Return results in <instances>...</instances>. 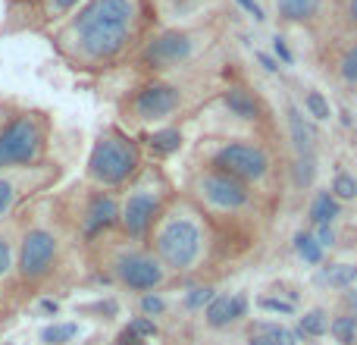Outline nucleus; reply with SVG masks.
<instances>
[{"label": "nucleus", "mask_w": 357, "mask_h": 345, "mask_svg": "<svg viewBox=\"0 0 357 345\" xmlns=\"http://www.w3.org/2000/svg\"><path fill=\"white\" fill-rule=\"evenodd\" d=\"M154 0H85L50 41L75 69H107L123 57L138 54L157 25Z\"/></svg>", "instance_id": "f257e3e1"}, {"label": "nucleus", "mask_w": 357, "mask_h": 345, "mask_svg": "<svg viewBox=\"0 0 357 345\" xmlns=\"http://www.w3.org/2000/svg\"><path fill=\"white\" fill-rule=\"evenodd\" d=\"M210 235L201 210L188 201H178L163 210L160 223L154 226V254L167 270L188 273L197 270L207 258Z\"/></svg>", "instance_id": "f03ea898"}, {"label": "nucleus", "mask_w": 357, "mask_h": 345, "mask_svg": "<svg viewBox=\"0 0 357 345\" xmlns=\"http://www.w3.org/2000/svg\"><path fill=\"white\" fill-rule=\"evenodd\" d=\"M85 172L98 189H123V185L135 182L142 172V148L123 129L110 126L94 142Z\"/></svg>", "instance_id": "7ed1b4c3"}, {"label": "nucleus", "mask_w": 357, "mask_h": 345, "mask_svg": "<svg viewBox=\"0 0 357 345\" xmlns=\"http://www.w3.org/2000/svg\"><path fill=\"white\" fill-rule=\"evenodd\" d=\"M210 41L207 25H176V29H154L151 38L138 47V66L151 75L169 73L191 63Z\"/></svg>", "instance_id": "20e7f679"}, {"label": "nucleus", "mask_w": 357, "mask_h": 345, "mask_svg": "<svg viewBox=\"0 0 357 345\" xmlns=\"http://www.w3.org/2000/svg\"><path fill=\"white\" fill-rule=\"evenodd\" d=\"M47 148V117L35 110H19L0 123V172L29 170Z\"/></svg>", "instance_id": "39448f33"}, {"label": "nucleus", "mask_w": 357, "mask_h": 345, "mask_svg": "<svg viewBox=\"0 0 357 345\" xmlns=\"http://www.w3.org/2000/svg\"><path fill=\"white\" fill-rule=\"evenodd\" d=\"M163 179L160 172H144L132 182L129 195L119 204V229L126 239L142 242L154 233L163 216Z\"/></svg>", "instance_id": "423d86ee"}, {"label": "nucleus", "mask_w": 357, "mask_h": 345, "mask_svg": "<svg viewBox=\"0 0 357 345\" xmlns=\"http://www.w3.org/2000/svg\"><path fill=\"white\" fill-rule=\"evenodd\" d=\"M201 154L207 161V170H220L226 176L241 179L245 185L264 182L273 170V161L264 145L245 142V138H222V142L204 145Z\"/></svg>", "instance_id": "0eeeda50"}, {"label": "nucleus", "mask_w": 357, "mask_h": 345, "mask_svg": "<svg viewBox=\"0 0 357 345\" xmlns=\"http://www.w3.org/2000/svg\"><path fill=\"white\" fill-rule=\"evenodd\" d=\"M191 195L201 207L213 210V214H238V210L251 207L254 191L241 179L226 176L220 170H201L191 179Z\"/></svg>", "instance_id": "6e6552de"}, {"label": "nucleus", "mask_w": 357, "mask_h": 345, "mask_svg": "<svg viewBox=\"0 0 357 345\" xmlns=\"http://www.w3.org/2000/svg\"><path fill=\"white\" fill-rule=\"evenodd\" d=\"M182 104H185L182 88L173 85V82L151 79L129 94V101H126V119H132L138 126L163 123V119H169L173 113L182 110Z\"/></svg>", "instance_id": "1a4fd4ad"}, {"label": "nucleus", "mask_w": 357, "mask_h": 345, "mask_svg": "<svg viewBox=\"0 0 357 345\" xmlns=\"http://www.w3.org/2000/svg\"><path fill=\"white\" fill-rule=\"evenodd\" d=\"M56 251H60L56 235L44 226H31L29 233L22 235V242H19V254H16L19 277L29 279V283L47 277L54 260H56Z\"/></svg>", "instance_id": "9d476101"}, {"label": "nucleus", "mask_w": 357, "mask_h": 345, "mask_svg": "<svg viewBox=\"0 0 357 345\" xmlns=\"http://www.w3.org/2000/svg\"><path fill=\"white\" fill-rule=\"evenodd\" d=\"M113 277L119 279V286L132 292H151L157 286H163L167 279V267L157 260V254L148 251H123L113 260Z\"/></svg>", "instance_id": "9b49d317"}, {"label": "nucleus", "mask_w": 357, "mask_h": 345, "mask_svg": "<svg viewBox=\"0 0 357 345\" xmlns=\"http://www.w3.org/2000/svg\"><path fill=\"white\" fill-rule=\"evenodd\" d=\"M335 13V0H273V16L279 25L317 29Z\"/></svg>", "instance_id": "f8f14e48"}, {"label": "nucleus", "mask_w": 357, "mask_h": 345, "mask_svg": "<svg viewBox=\"0 0 357 345\" xmlns=\"http://www.w3.org/2000/svg\"><path fill=\"white\" fill-rule=\"evenodd\" d=\"M85 0H25L22 13H10L13 19H22V29H56L73 16Z\"/></svg>", "instance_id": "ddd939ff"}, {"label": "nucleus", "mask_w": 357, "mask_h": 345, "mask_svg": "<svg viewBox=\"0 0 357 345\" xmlns=\"http://www.w3.org/2000/svg\"><path fill=\"white\" fill-rule=\"evenodd\" d=\"M82 239L94 242L104 233H110L113 226H119V201L110 195V191H94L85 201V210H82Z\"/></svg>", "instance_id": "4468645a"}, {"label": "nucleus", "mask_w": 357, "mask_h": 345, "mask_svg": "<svg viewBox=\"0 0 357 345\" xmlns=\"http://www.w3.org/2000/svg\"><path fill=\"white\" fill-rule=\"evenodd\" d=\"M220 104L229 117L241 119V123H257V119L266 117V104L260 94H254L251 88L245 85H229L226 91L220 94Z\"/></svg>", "instance_id": "2eb2a0df"}, {"label": "nucleus", "mask_w": 357, "mask_h": 345, "mask_svg": "<svg viewBox=\"0 0 357 345\" xmlns=\"http://www.w3.org/2000/svg\"><path fill=\"white\" fill-rule=\"evenodd\" d=\"M285 119H289V135H291V145H295L298 157H314V148H317L314 126L304 119V113L298 110V107H289Z\"/></svg>", "instance_id": "dca6fc26"}, {"label": "nucleus", "mask_w": 357, "mask_h": 345, "mask_svg": "<svg viewBox=\"0 0 357 345\" xmlns=\"http://www.w3.org/2000/svg\"><path fill=\"white\" fill-rule=\"evenodd\" d=\"M307 214H310V223H314V226H333V223L342 216V201L333 195V191H317Z\"/></svg>", "instance_id": "f3484780"}, {"label": "nucleus", "mask_w": 357, "mask_h": 345, "mask_svg": "<svg viewBox=\"0 0 357 345\" xmlns=\"http://www.w3.org/2000/svg\"><path fill=\"white\" fill-rule=\"evenodd\" d=\"M317 283L326 286V289H335V292L351 289V286L357 283V264H326V267H320Z\"/></svg>", "instance_id": "a211bd4d"}, {"label": "nucleus", "mask_w": 357, "mask_h": 345, "mask_svg": "<svg viewBox=\"0 0 357 345\" xmlns=\"http://www.w3.org/2000/svg\"><path fill=\"white\" fill-rule=\"evenodd\" d=\"M144 142H148V148L154 151L157 157H169V154H176L178 148H182V132L173 129V126H167V129H154V132H148L144 135Z\"/></svg>", "instance_id": "6ab92c4d"}, {"label": "nucleus", "mask_w": 357, "mask_h": 345, "mask_svg": "<svg viewBox=\"0 0 357 345\" xmlns=\"http://www.w3.org/2000/svg\"><path fill=\"white\" fill-rule=\"evenodd\" d=\"M298 333L307 336V339H323L329 333V314L323 308H314L298 321Z\"/></svg>", "instance_id": "aec40b11"}, {"label": "nucleus", "mask_w": 357, "mask_h": 345, "mask_svg": "<svg viewBox=\"0 0 357 345\" xmlns=\"http://www.w3.org/2000/svg\"><path fill=\"white\" fill-rule=\"evenodd\" d=\"M295 251L304 264H310V267L323 264V245L314 239V233H298L295 235Z\"/></svg>", "instance_id": "412c9836"}, {"label": "nucleus", "mask_w": 357, "mask_h": 345, "mask_svg": "<svg viewBox=\"0 0 357 345\" xmlns=\"http://www.w3.org/2000/svg\"><path fill=\"white\" fill-rule=\"evenodd\" d=\"M329 333L339 345H354L357 342V317L354 314H339L329 321Z\"/></svg>", "instance_id": "4be33fe9"}, {"label": "nucleus", "mask_w": 357, "mask_h": 345, "mask_svg": "<svg viewBox=\"0 0 357 345\" xmlns=\"http://www.w3.org/2000/svg\"><path fill=\"white\" fill-rule=\"evenodd\" d=\"M79 333H82L79 323H50V327L41 330V342L44 345H69Z\"/></svg>", "instance_id": "5701e85b"}, {"label": "nucleus", "mask_w": 357, "mask_h": 345, "mask_svg": "<svg viewBox=\"0 0 357 345\" xmlns=\"http://www.w3.org/2000/svg\"><path fill=\"white\" fill-rule=\"evenodd\" d=\"M304 117L317 119V123H326V119L333 117V107H329L326 94H323V91H314V88H310V91L304 94Z\"/></svg>", "instance_id": "b1692460"}, {"label": "nucleus", "mask_w": 357, "mask_h": 345, "mask_svg": "<svg viewBox=\"0 0 357 345\" xmlns=\"http://www.w3.org/2000/svg\"><path fill=\"white\" fill-rule=\"evenodd\" d=\"M19 195H22V185H19L10 172H0V220H3V216L16 207Z\"/></svg>", "instance_id": "393cba45"}, {"label": "nucleus", "mask_w": 357, "mask_h": 345, "mask_svg": "<svg viewBox=\"0 0 357 345\" xmlns=\"http://www.w3.org/2000/svg\"><path fill=\"white\" fill-rule=\"evenodd\" d=\"M157 13H169V16H191V13L204 10L210 0H154Z\"/></svg>", "instance_id": "a878e982"}, {"label": "nucleus", "mask_w": 357, "mask_h": 345, "mask_svg": "<svg viewBox=\"0 0 357 345\" xmlns=\"http://www.w3.org/2000/svg\"><path fill=\"white\" fill-rule=\"evenodd\" d=\"M339 79L345 82V85H357V35L339 57Z\"/></svg>", "instance_id": "bb28decb"}, {"label": "nucleus", "mask_w": 357, "mask_h": 345, "mask_svg": "<svg viewBox=\"0 0 357 345\" xmlns=\"http://www.w3.org/2000/svg\"><path fill=\"white\" fill-rule=\"evenodd\" d=\"M204 317H207V327L210 330H220V327H226V323H232V321H229V295H216L213 302L207 304Z\"/></svg>", "instance_id": "cd10ccee"}, {"label": "nucleus", "mask_w": 357, "mask_h": 345, "mask_svg": "<svg viewBox=\"0 0 357 345\" xmlns=\"http://www.w3.org/2000/svg\"><path fill=\"white\" fill-rule=\"evenodd\" d=\"M329 191H333L339 201H354V198H357V176H354V172H348V170H339Z\"/></svg>", "instance_id": "c85d7f7f"}, {"label": "nucleus", "mask_w": 357, "mask_h": 345, "mask_svg": "<svg viewBox=\"0 0 357 345\" xmlns=\"http://www.w3.org/2000/svg\"><path fill=\"white\" fill-rule=\"evenodd\" d=\"M251 333H266V336H273L279 345H298V336L291 333V330H285L282 323L260 321V323H254V327H251Z\"/></svg>", "instance_id": "c756f323"}, {"label": "nucleus", "mask_w": 357, "mask_h": 345, "mask_svg": "<svg viewBox=\"0 0 357 345\" xmlns=\"http://www.w3.org/2000/svg\"><path fill=\"white\" fill-rule=\"evenodd\" d=\"M335 19L345 31L357 35V0H335Z\"/></svg>", "instance_id": "7c9ffc66"}, {"label": "nucleus", "mask_w": 357, "mask_h": 345, "mask_svg": "<svg viewBox=\"0 0 357 345\" xmlns=\"http://www.w3.org/2000/svg\"><path fill=\"white\" fill-rule=\"evenodd\" d=\"M314 176H317V161H314V157H298V163H295L298 189H307V185L314 182Z\"/></svg>", "instance_id": "2f4dec72"}, {"label": "nucleus", "mask_w": 357, "mask_h": 345, "mask_svg": "<svg viewBox=\"0 0 357 345\" xmlns=\"http://www.w3.org/2000/svg\"><path fill=\"white\" fill-rule=\"evenodd\" d=\"M216 298V292L210 289V286H197V289H191L188 295H185V308L188 311H197V308H207L210 302Z\"/></svg>", "instance_id": "473e14b6"}, {"label": "nucleus", "mask_w": 357, "mask_h": 345, "mask_svg": "<svg viewBox=\"0 0 357 345\" xmlns=\"http://www.w3.org/2000/svg\"><path fill=\"white\" fill-rule=\"evenodd\" d=\"M260 311H270V314H282V317H291L295 314V304L291 302H282V298H273V295H264L257 302Z\"/></svg>", "instance_id": "72a5a7b5"}, {"label": "nucleus", "mask_w": 357, "mask_h": 345, "mask_svg": "<svg viewBox=\"0 0 357 345\" xmlns=\"http://www.w3.org/2000/svg\"><path fill=\"white\" fill-rule=\"evenodd\" d=\"M138 308H142V317H160L163 311H167V302H163L160 295H154V292H144Z\"/></svg>", "instance_id": "f704fd0d"}, {"label": "nucleus", "mask_w": 357, "mask_h": 345, "mask_svg": "<svg viewBox=\"0 0 357 345\" xmlns=\"http://www.w3.org/2000/svg\"><path fill=\"white\" fill-rule=\"evenodd\" d=\"M129 330H132V333H138L142 339H151V336H157V323H154V317H135V321L129 323Z\"/></svg>", "instance_id": "c9c22d12"}, {"label": "nucleus", "mask_w": 357, "mask_h": 345, "mask_svg": "<svg viewBox=\"0 0 357 345\" xmlns=\"http://www.w3.org/2000/svg\"><path fill=\"white\" fill-rule=\"evenodd\" d=\"M10 267H13V242L0 233V279L10 273Z\"/></svg>", "instance_id": "e433bc0d"}, {"label": "nucleus", "mask_w": 357, "mask_h": 345, "mask_svg": "<svg viewBox=\"0 0 357 345\" xmlns=\"http://www.w3.org/2000/svg\"><path fill=\"white\" fill-rule=\"evenodd\" d=\"M248 317V298L245 295H229V321H241Z\"/></svg>", "instance_id": "4c0bfd02"}, {"label": "nucleus", "mask_w": 357, "mask_h": 345, "mask_svg": "<svg viewBox=\"0 0 357 345\" xmlns=\"http://www.w3.org/2000/svg\"><path fill=\"white\" fill-rule=\"evenodd\" d=\"M273 54H276L279 60L285 63V66H291V63H295V57H291V50H289V44H285V38H282V35L273 38Z\"/></svg>", "instance_id": "58836bf2"}, {"label": "nucleus", "mask_w": 357, "mask_h": 345, "mask_svg": "<svg viewBox=\"0 0 357 345\" xmlns=\"http://www.w3.org/2000/svg\"><path fill=\"white\" fill-rule=\"evenodd\" d=\"M113 345H148V342H144V339H142V336H138V333H132V330H129V327H126V330H123V333H119V336H116V342H113Z\"/></svg>", "instance_id": "ea45409f"}, {"label": "nucleus", "mask_w": 357, "mask_h": 345, "mask_svg": "<svg viewBox=\"0 0 357 345\" xmlns=\"http://www.w3.org/2000/svg\"><path fill=\"white\" fill-rule=\"evenodd\" d=\"M314 239L320 242L323 248H329L335 242V233H333V226H317V233H314Z\"/></svg>", "instance_id": "a19ab883"}, {"label": "nucleus", "mask_w": 357, "mask_h": 345, "mask_svg": "<svg viewBox=\"0 0 357 345\" xmlns=\"http://www.w3.org/2000/svg\"><path fill=\"white\" fill-rule=\"evenodd\" d=\"M248 345H279L273 336H266V333H251V339H248Z\"/></svg>", "instance_id": "79ce46f5"}, {"label": "nucleus", "mask_w": 357, "mask_h": 345, "mask_svg": "<svg viewBox=\"0 0 357 345\" xmlns=\"http://www.w3.org/2000/svg\"><path fill=\"white\" fill-rule=\"evenodd\" d=\"M257 63L266 69V73H279V63L273 60V57H266V54H257Z\"/></svg>", "instance_id": "37998d69"}, {"label": "nucleus", "mask_w": 357, "mask_h": 345, "mask_svg": "<svg viewBox=\"0 0 357 345\" xmlns=\"http://www.w3.org/2000/svg\"><path fill=\"white\" fill-rule=\"evenodd\" d=\"M38 308H41L44 314H56V311H60V302H54V298H44V302L38 304Z\"/></svg>", "instance_id": "c03bdc74"}, {"label": "nucleus", "mask_w": 357, "mask_h": 345, "mask_svg": "<svg viewBox=\"0 0 357 345\" xmlns=\"http://www.w3.org/2000/svg\"><path fill=\"white\" fill-rule=\"evenodd\" d=\"M238 3H241V6H245V10H248V13H254V19H264V13H260V6H257V3H254V0H238Z\"/></svg>", "instance_id": "a18cd8bd"}]
</instances>
